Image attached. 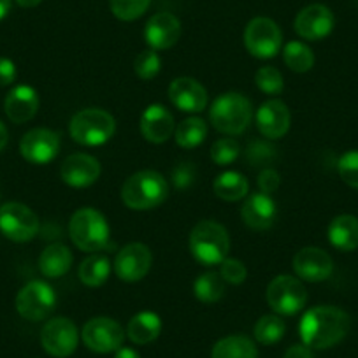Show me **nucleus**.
<instances>
[{"instance_id": "nucleus-1", "label": "nucleus", "mask_w": 358, "mask_h": 358, "mask_svg": "<svg viewBox=\"0 0 358 358\" xmlns=\"http://www.w3.org/2000/svg\"><path fill=\"white\" fill-rule=\"evenodd\" d=\"M351 329V318L336 306H316L304 313L299 325L302 344L311 350H329L339 344Z\"/></svg>"}, {"instance_id": "nucleus-2", "label": "nucleus", "mask_w": 358, "mask_h": 358, "mask_svg": "<svg viewBox=\"0 0 358 358\" xmlns=\"http://www.w3.org/2000/svg\"><path fill=\"white\" fill-rule=\"evenodd\" d=\"M169 195V185L157 171H139L130 176L122 187L123 204L134 211H148L164 204Z\"/></svg>"}, {"instance_id": "nucleus-3", "label": "nucleus", "mask_w": 358, "mask_h": 358, "mask_svg": "<svg viewBox=\"0 0 358 358\" xmlns=\"http://www.w3.org/2000/svg\"><path fill=\"white\" fill-rule=\"evenodd\" d=\"M69 236L81 251L97 253L109 246L111 229L101 211L94 208H81L69 222Z\"/></svg>"}, {"instance_id": "nucleus-4", "label": "nucleus", "mask_w": 358, "mask_h": 358, "mask_svg": "<svg viewBox=\"0 0 358 358\" xmlns=\"http://www.w3.org/2000/svg\"><path fill=\"white\" fill-rule=\"evenodd\" d=\"M251 116H253V108L250 99L236 92L220 95L209 109V120L213 127L227 136H241L250 127Z\"/></svg>"}, {"instance_id": "nucleus-5", "label": "nucleus", "mask_w": 358, "mask_h": 358, "mask_svg": "<svg viewBox=\"0 0 358 358\" xmlns=\"http://www.w3.org/2000/svg\"><path fill=\"white\" fill-rule=\"evenodd\" d=\"M230 250L229 232L223 225L204 220L194 227L190 234V251L202 265H218L227 258Z\"/></svg>"}, {"instance_id": "nucleus-6", "label": "nucleus", "mask_w": 358, "mask_h": 358, "mask_svg": "<svg viewBox=\"0 0 358 358\" xmlns=\"http://www.w3.org/2000/svg\"><path fill=\"white\" fill-rule=\"evenodd\" d=\"M69 132L83 146H102L115 136L116 122L104 109L88 108L72 116Z\"/></svg>"}, {"instance_id": "nucleus-7", "label": "nucleus", "mask_w": 358, "mask_h": 358, "mask_svg": "<svg viewBox=\"0 0 358 358\" xmlns=\"http://www.w3.org/2000/svg\"><path fill=\"white\" fill-rule=\"evenodd\" d=\"M306 302H308V292L297 278L281 274L268 283L267 304L276 315H297L304 309Z\"/></svg>"}, {"instance_id": "nucleus-8", "label": "nucleus", "mask_w": 358, "mask_h": 358, "mask_svg": "<svg viewBox=\"0 0 358 358\" xmlns=\"http://www.w3.org/2000/svg\"><path fill=\"white\" fill-rule=\"evenodd\" d=\"M57 306V294L44 281H30L16 297V311L29 322H43L53 313Z\"/></svg>"}, {"instance_id": "nucleus-9", "label": "nucleus", "mask_w": 358, "mask_h": 358, "mask_svg": "<svg viewBox=\"0 0 358 358\" xmlns=\"http://www.w3.org/2000/svg\"><path fill=\"white\" fill-rule=\"evenodd\" d=\"M283 34L271 18L258 16L246 25L244 30V46L255 58H273L281 50Z\"/></svg>"}, {"instance_id": "nucleus-10", "label": "nucleus", "mask_w": 358, "mask_h": 358, "mask_svg": "<svg viewBox=\"0 0 358 358\" xmlns=\"http://www.w3.org/2000/svg\"><path fill=\"white\" fill-rule=\"evenodd\" d=\"M0 232L15 243H29L39 232V218L29 206L8 202L0 208Z\"/></svg>"}, {"instance_id": "nucleus-11", "label": "nucleus", "mask_w": 358, "mask_h": 358, "mask_svg": "<svg viewBox=\"0 0 358 358\" xmlns=\"http://www.w3.org/2000/svg\"><path fill=\"white\" fill-rule=\"evenodd\" d=\"M81 339L90 351L95 353H113L123 346L125 332L118 322L106 316L92 318L85 323L81 332Z\"/></svg>"}, {"instance_id": "nucleus-12", "label": "nucleus", "mask_w": 358, "mask_h": 358, "mask_svg": "<svg viewBox=\"0 0 358 358\" xmlns=\"http://www.w3.org/2000/svg\"><path fill=\"white\" fill-rule=\"evenodd\" d=\"M41 344L44 351L55 358H67L79 344L78 327L69 318H53L41 330Z\"/></svg>"}, {"instance_id": "nucleus-13", "label": "nucleus", "mask_w": 358, "mask_h": 358, "mask_svg": "<svg viewBox=\"0 0 358 358\" xmlns=\"http://www.w3.org/2000/svg\"><path fill=\"white\" fill-rule=\"evenodd\" d=\"M153 264L150 248L143 243H130L118 251L115 258L116 276L127 283H136L146 278Z\"/></svg>"}, {"instance_id": "nucleus-14", "label": "nucleus", "mask_w": 358, "mask_h": 358, "mask_svg": "<svg viewBox=\"0 0 358 358\" xmlns=\"http://www.w3.org/2000/svg\"><path fill=\"white\" fill-rule=\"evenodd\" d=\"M60 151V136L50 129H34L22 137L20 153L34 165H46Z\"/></svg>"}, {"instance_id": "nucleus-15", "label": "nucleus", "mask_w": 358, "mask_h": 358, "mask_svg": "<svg viewBox=\"0 0 358 358\" xmlns=\"http://www.w3.org/2000/svg\"><path fill=\"white\" fill-rule=\"evenodd\" d=\"M336 18L323 4H311L295 18V32L306 41H322L332 34Z\"/></svg>"}, {"instance_id": "nucleus-16", "label": "nucleus", "mask_w": 358, "mask_h": 358, "mask_svg": "<svg viewBox=\"0 0 358 358\" xmlns=\"http://www.w3.org/2000/svg\"><path fill=\"white\" fill-rule=\"evenodd\" d=\"M294 271L301 280L308 283H320L332 276L334 262L327 251L308 246L297 251L294 257Z\"/></svg>"}, {"instance_id": "nucleus-17", "label": "nucleus", "mask_w": 358, "mask_h": 358, "mask_svg": "<svg viewBox=\"0 0 358 358\" xmlns=\"http://www.w3.org/2000/svg\"><path fill=\"white\" fill-rule=\"evenodd\" d=\"M60 176L64 183L72 188L92 187L101 178V164L92 155L72 153L62 164Z\"/></svg>"}, {"instance_id": "nucleus-18", "label": "nucleus", "mask_w": 358, "mask_h": 358, "mask_svg": "<svg viewBox=\"0 0 358 358\" xmlns=\"http://www.w3.org/2000/svg\"><path fill=\"white\" fill-rule=\"evenodd\" d=\"M258 130L267 139H281L287 136L292 125V115L288 106L280 99L264 102L257 113Z\"/></svg>"}, {"instance_id": "nucleus-19", "label": "nucleus", "mask_w": 358, "mask_h": 358, "mask_svg": "<svg viewBox=\"0 0 358 358\" xmlns=\"http://www.w3.org/2000/svg\"><path fill=\"white\" fill-rule=\"evenodd\" d=\"M169 99L185 113H202L208 106V92L194 78H178L169 86Z\"/></svg>"}, {"instance_id": "nucleus-20", "label": "nucleus", "mask_w": 358, "mask_h": 358, "mask_svg": "<svg viewBox=\"0 0 358 358\" xmlns=\"http://www.w3.org/2000/svg\"><path fill=\"white\" fill-rule=\"evenodd\" d=\"M181 37V22L171 13H157L144 29V39L151 50H169Z\"/></svg>"}, {"instance_id": "nucleus-21", "label": "nucleus", "mask_w": 358, "mask_h": 358, "mask_svg": "<svg viewBox=\"0 0 358 358\" xmlns=\"http://www.w3.org/2000/svg\"><path fill=\"white\" fill-rule=\"evenodd\" d=\"M278 216V206L273 197L267 194L250 195L241 209V218L246 223V227L253 230H267L274 225Z\"/></svg>"}, {"instance_id": "nucleus-22", "label": "nucleus", "mask_w": 358, "mask_h": 358, "mask_svg": "<svg viewBox=\"0 0 358 358\" xmlns=\"http://www.w3.org/2000/svg\"><path fill=\"white\" fill-rule=\"evenodd\" d=\"M39 95L29 85L15 86L4 101V111L13 123H27L37 115Z\"/></svg>"}, {"instance_id": "nucleus-23", "label": "nucleus", "mask_w": 358, "mask_h": 358, "mask_svg": "<svg viewBox=\"0 0 358 358\" xmlns=\"http://www.w3.org/2000/svg\"><path fill=\"white\" fill-rule=\"evenodd\" d=\"M141 134L148 143L162 144L174 132V118L160 104H151L141 115Z\"/></svg>"}, {"instance_id": "nucleus-24", "label": "nucleus", "mask_w": 358, "mask_h": 358, "mask_svg": "<svg viewBox=\"0 0 358 358\" xmlns=\"http://www.w3.org/2000/svg\"><path fill=\"white\" fill-rule=\"evenodd\" d=\"M329 243L339 251H355L358 248V218L339 215L329 225Z\"/></svg>"}, {"instance_id": "nucleus-25", "label": "nucleus", "mask_w": 358, "mask_h": 358, "mask_svg": "<svg viewBox=\"0 0 358 358\" xmlns=\"http://www.w3.org/2000/svg\"><path fill=\"white\" fill-rule=\"evenodd\" d=\"M162 332V320L157 313L141 311L134 316L127 327V336L134 344H150L158 339Z\"/></svg>"}, {"instance_id": "nucleus-26", "label": "nucleus", "mask_w": 358, "mask_h": 358, "mask_svg": "<svg viewBox=\"0 0 358 358\" xmlns=\"http://www.w3.org/2000/svg\"><path fill=\"white\" fill-rule=\"evenodd\" d=\"M72 265V253L67 246L60 243L50 244L39 257V268L43 276L62 278L69 273Z\"/></svg>"}, {"instance_id": "nucleus-27", "label": "nucleus", "mask_w": 358, "mask_h": 358, "mask_svg": "<svg viewBox=\"0 0 358 358\" xmlns=\"http://www.w3.org/2000/svg\"><path fill=\"white\" fill-rule=\"evenodd\" d=\"M213 188H215V194L218 199L225 202H236L246 197L248 192H250V183L241 172L227 171L215 179Z\"/></svg>"}, {"instance_id": "nucleus-28", "label": "nucleus", "mask_w": 358, "mask_h": 358, "mask_svg": "<svg viewBox=\"0 0 358 358\" xmlns=\"http://www.w3.org/2000/svg\"><path fill=\"white\" fill-rule=\"evenodd\" d=\"M211 358H258V350L246 336H229L213 346Z\"/></svg>"}, {"instance_id": "nucleus-29", "label": "nucleus", "mask_w": 358, "mask_h": 358, "mask_svg": "<svg viewBox=\"0 0 358 358\" xmlns=\"http://www.w3.org/2000/svg\"><path fill=\"white\" fill-rule=\"evenodd\" d=\"M111 273V262L104 255H92L79 265V280L86 287H102Z\"/></svg>"}, {"instance_id": "nucleus-30", "label": "nucleus", "mask_w": 358, "mask_h": 358, "mask_svg": "<svg viewBox=\"0 0 358 358\" xmlns=\"http://www.w3.org/2000/svg\"><path fill=\"white\" fill-rule=\"evenodd\" d=\"M206 136H208V123L202 118L192 116L179 123V127L176 129V144L185 150H192L204 143Z\"/></svg>"}, {"instance_id": "nucleus-31", "label": "nucleus", "mask_w": 358, "mask_h": 358, "mask_svg": "<svg viewBox=\"0 0 358 358\" xmlns=\"http://www.w3.org/2000/svg\"><path fill=\"white\" fill-rule=\"evenodd\" d=\"M194 294L204 304H215L225 295V281L220 273H206L195 280Z\"/></svg>"}, {"instance_id": "nucleus-32", "label": "nucleus", "mask_w": 358, "mask_h": 358, "mask_svg": "<svg viewBox=\"0 0 358 358\" xmlns=\"http://www.w3.org/2000/svg\"><path fill=\"white\" fill-rule=\"evenodd\" d=\"M285 332H287V325L283 320L278 315H265L255 325V339L264 346H273V344L280 343L283 339Z\"/></svg>"}, {"instance_id": "nucleus-33", "label": "nucleus", "mask_w": 358, "mask_h": 358, "mask_svg": "<svg viewBox=\"0 0 358 358\" xmlns=\"http://www.w3.org/2000/svg\"><path fill=\"white\" fill-rule=\"evenodd\" d=\"M283 60L290 71L302 74V72H308L313 69V65H315V55H313L311 48L306 46L304 43L292 41V43H288L285 46Z\"/></svg>"}, {"instance_id": "nucleus-34", "label": "nucleus", "mask_w": 358, "mask_h": 358, "mask_svg": "<svg viewBox=\"0 0 358 358\" xmlns=\"http://www.w3.org/2000/svg\"><path fill=\"white\" fill-rule=\"evenodd\" d=\"M151 0H109L113 15L122 22H134L141 18L150 8Z\"/></svg>"}, {"instance_id": "nucleus-35", "label": "nucleus", "mask_w": 358, "mask_h": 358, "mask_svg": "<svg viewBox=\"0 0 358 358\" xmlns=\"http://www.w3.org/2000/svg\"><path fill=\"white\" fill-rule=\"evenodd\" d=\"M255 83H257L258 90L267 95H280L285 88V81L281 72L276 67H262L258 69L255 74Z\"/></svg>"}, {"instance_id": "nucleus-36", "label": "nucleus", "mask_w": 358, "mask_h": 358, "mask_svg": "<svg viewBox=\"0 0 358 358\" xmlns=\"http://www.w3.org/2000/svg\"><path fill=\"white\" fill-rule=\"evenodd\" d=\"M241 155V146L236 139H218L211 146V158L216 165H230Z\"/></svg>"}, {"instance_id": "nucleus-37", "label": "nucleus", "mask_w": 358, "mask_h": 358, "mask_svg": "<svg viewBox=\"0 0 358 358\" xmlns=\"http://www.w3.org/2000/svg\"><path fill=\"white\" fill-rule=\"evenodd\" d=\"M160 67H162V60L155 50L143 51V53L136 58V62H134L136 74L139 76L141 79H144V81L153 79L155 76L160 72Z\"/></svg>"}, {"instance_id": "nucleus-38", "label": "nucleus", "mask_w": 358, "mask_h": 358, "mask_svg": "<svg viewBox=\"0 0 358 358\" xmlns=\"http://www.w3.org/2000/svg\"><path fill=\"white\" fill-rule=\"evenodd\" d=\"M337 171L348 187L358 190V150L346 151L337 162Z\"/></svg>"}, {"instance_id": "nucleus-39", "label": "nucleus", "mask_w": 358, "mask_h": 358, "mask_svg": "<svg viewBox=\"0 0 358 358\" xmlns=\"http://www.w3.org/2000/svg\"><path fill=\"white\" fill-rule=\"evenodd\" d=\"M220 265H222V268H220V274H222V278L225 283L241 285L246 281L248 268L241 260H237V258H225V260H223Z\"/></svg>"}, {"instance_id": "nucleus-40", "label": "nucleus", "mask_w": 358, "mask_h": 358, "mask_svg": "<svg viewBox=\"0 0 358 358\" xmlns=\"http://www.w3.org/2000/svg\"><path fill=\"white\" fill-rule=\"evenodd\" d=\"M246 158L253 165H268L276 158V150L271 144L262 143V141H253L248 146Z\"/></svg>"}, {"instance_id": "nucleus-41", "label": "nucleus", "mask_w": 358, "mask_h": 358, "mask_svg": "<svg viewBox=\"0 0 358 358\" xmlns=\"http://www.w3.org/2000/svg\"><path fill=\"white\" fill-rule=\"evenodd\" d=\"M281 178L274 169H264V171L258 174V188H260L262 194H274V192L280 188Z\"/></svg>"}, {"instance_id": "nucleus-42", "label": "nucleus", "mask_w": 358, "mask_h": 358, "mask_svg": "<svg viewBox=\"0 0 358 358\" xmlns=\"http://www.w3.org/2000/svg\"><path fill=\"white\" fill-rule=\"evenodd\" d=\"M172 181L176 188H181V190L188 188L195 181V167H192V164L178 165L172 172Z\"/></svg>"}, {"instance_id": "nucleus-43", "label": "nucleus", "mask_w": 358, "mask_h": 358, "mask_svg": "<svg viewBox=\"0 0 358 358\" xmlns=\"http://www.w3.org/2000/svg\"><path fill=\"white\" fill-rule=\"evenodd\" d=\"M16 79V65L9 58L0 57V86L13 85Z\"/></svg>"}, {"instance_id": "nucleus-44", "label": "nucleus", "mask_w": 358, "mask_h": 358, "mask_svg": "<svg viewBox=\"0 0 358 358\" xmlns=\"http://www.w3.org/2000/svg\"><path fill=\"white\" fill-rule=\"evenodd\" d=\"M283 358H315L313 357V350L306 344H294L285 351Z\"/></svg>"}, {"instance_id": "nucleus-45", "label": "nucleus", "mask_w": 358, "mask_h": 358, "mask_svg": "<svg viewBox=\"0 0 358 358\" xmlns=\"http://www.w3.org/2000/svg\"><path fill=\"white\" fill-rule=\"evenodd\" d=\"M115 358H141V355L137 353L136 350H132V348H120L118 351H116Z\"/></svg>"}, {"instance_id": "nucleus-46", "label": "nucleus", "mask_w": 358, "mask_h": 358, "mask_svg": "<svg viewBox=\"0 0 358 358\" xmlns=\"http://www.w3.org/2000/svg\"><path fill=\"white\" fill-rule=\"evenodd\" d=\"M8 141H9V136H8V129H6V125L2 122H0V151L4 150L6 146H8Z\"/></svg>"}, {"instance_id": "nucleus-47", "label": "nucleus", "mask_w": 358, "mask_h": 358, "mask_svg": "<svg viewBox=\"0 0 358 358\" xmlns=\"http://www.w3.org/2000/svg\"><path fill=\"white\" fill-rule=\"evenodd\" d=\"M11 11V0H0V20H4Z\"/></svg>"}, {"instance_id": "nucleus-48", "label": "nucleus", "mask_w": 358, "mask_h": 358, "mask_svg": "<svg viewBox=\"0 0 358 358\" xmlns=\"http://www.w3.org/2000/svg\"><path fill=\"white\" fill-rule=\"evenodd\" d=\"M41 2H43V0H16V4H18L20 8H25V9L37 8V6H39Z\"/></svg>"}]
</instances>
